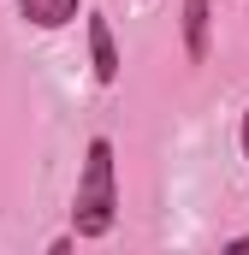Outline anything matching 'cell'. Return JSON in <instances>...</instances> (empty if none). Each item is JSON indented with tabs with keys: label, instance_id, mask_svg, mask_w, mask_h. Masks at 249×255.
Returning <instances> with one entry per match:
<instances>
[{
	"label": "cell",
	"instance_id": "obj_6",
	"mask_svg": "<svg viewBox=\"0 0 249 255\" xmlns=\"http://www.w3.org/2000/svg\"><path fill=\"white\" fill-rule=\"evenodd\" d=\"M226 250H232V255H249V238H232V244H226Z\"/></svg>",
	"mask_w": 249,
	"mask_h": 255
},
{
	"label": "cell",
	"instance_id": "obj_1",
	"mask_svg": "<svg viewBox=\"0 0 249 255\" xmlns=\"http://www.w3.org/2000/svg\"><path fill=\"white\" fill-rule=\"evenodd\" d=\"M119 220V184H113V142L95 136L89 154H83V178H77V196H71V226L77 238H107Z\"/></svg>",
	"mask_w": 249,
	"mask_h": 255
},
{
	"label": "cell",
	"instance_id": "obj_2",
	"mask_svg": "<svg viewBox=\"0 0 249 255\" xmlns=\"http://www.w3.org/2000/svg\"><path fill=\"white\" fill-rule=\"evenodd\" d=\"M208 42H214V0H184V54L196 65L208 60Z\"/></svg>",
	"mask_w": 249,
	"mask_h": 255
},
{
	"label": "cell",
	"instance_id": "obj_3",
	"mask_svg": "<svg viewBox=\"0 0 249 255\" xmlns=\"http://www.w3.org/2000/svg\"><path fill=\"white\" fill-rule=\"evenodd\" d=\"M89 60H95V83H119V48L107 18H89Z\"/></svg>",
	"mask_w": 249,
	"mask_h": 255
},
{
	"label": "cell",
	"instance_id": "obj_4",
	"mask_svg": "<svg viewBox=\"0 0 249 255\" xmlns=\"http://www.w3.org/2000/svg\"><path fill=\"white\" fill-rule=\"evenodd\" d=\"M18 18L36 30H65L77 18V0H18Z\"/></svg>",
	"mask_w": 249,
	"mask_h": 255
},
{
	"label": "cell",
	"instance_id": "obj_5",
	"mask_svg": "<svg viewBox=\"0 0 249 255\" xmlns=\"http://www.w3.org/2000/svg\"><path fill=\"white\" fill-rule=\"evenodd\" d=\"M238 142H244V160H249V113H244V125H238Z\"/></svg>",
	"mask_w": 249,
	"mask_h": 255
}]
</instances>
